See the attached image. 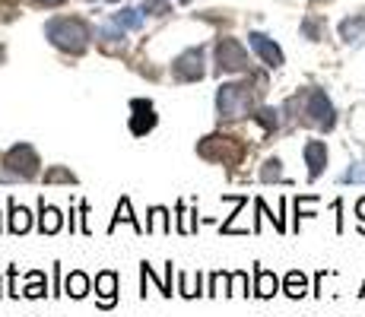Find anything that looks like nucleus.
Listing matches in <instances>:
<instances>
[{
  "label": "nucleus",
  "mask_w": 365,
  "mask_h": 317,
  "mask_svg": "<svg viewBox=\"0 0 365 317\" xmlns=\"http://www.w3.org/2000/svg\"><path fill=\"white\" fill-rule=\"evenodd\" d=\"M45 35L58 51L67 54H83L89 48V38H93V29H89L83 19L76 16H58L45 23Z\"/></svg>",
  "instance_id": "1"
},
{
  "label": "nucleus",
  "mask_w": 365,
  "mask_h": 317,
  "mask_svg": "<svg viewBox=\"0 0 365 317\" xmlns=\"http://www.w3.org/2000/svg\"><path fill=\"white\" fill-rule=\"evenodd\" d=\"M255 111V89L248 83H222L216 89V115L226 121H238V118Z\"/></svg>",
  "instance_id": "2"
},
{
  "label": "nucleus",
  "mask_w": 365,
  "mask_h": 317,
  "mask_svg": "<svg viewBox=\"0 0 365 317\" xmlns=\"http://www.w3.org/2000/svg\"><path fill=\"white\" fill-rule=\"evenodd\" d=\"M302 121L308 127H318V130H334L336 111H334V102L327 98L324 89H308V93L302 95Z\"/></svg>",
  "instance_id": "3"
},
{
  "label": "nucleus",
  "mask_w": 365,
  "mask_h": 317,
  "mask_svg": "<svg viewBox=\"0 0 365 317\" xmlns=\"http://www.w3.org/2000/svg\"><path fill=\"white\" fill-rule=\"evenodd\" d=\"M248 152V146L235 137H226V133H213V137L200 140L197 156L207 162H226V165H238L242 156Z\"/></svg>",
  "instance_id": "4"
},
{
  "label": "nucleus",
  "mask_w": 365,
  "mask_h": 317,
  "mask_svg": "<svg viewBox=\"0 0 365 317\" xmlns=\"http://www.w3.org/2000/svg\"><path fill=\"white\" fill-rule=\"evenodd\" d=\"M4 165H6V172H10L13 178L32 181L35 175H38V165H41V162H38V152H35L29 143H16V146H10V150H6Z\"/></svg>",
  "instance_id": "5"
},
{
  "label": "nucleus",
  "mask_w": 365,
  "mask_h": 317,
  "mask_svg": "<svg viewBox=\"0 0 365 317\" xmlns=\"http://www.w3.org/2000/svg\"><path fill=\"white\" fill-rule=\"evenodd\" d=\"M172 76L178 83H197L207 76V51L203 48H187L185 54L172 61Z\"/></svg>",
  "instance_id": "6"
},
{
  "label": "nucleus",
  "mask_w": 365,
  "mask_h": 317,
  "mask_svg": "<svg viewBox=\"0 0 365 317\" xmlns=\"http://www.w3.org/2000/svg\"><path fill=\"white\" fill-rule=\"evenodd\" d=\"M216 70L220 73H245L248 70V54L235 38L216 41Z\"/></svg>",
  "instance_id": "7"
},
{
  "label": "nucleus",
  "mask_w": 365,
  "mask_h": 317,
  "mask_svg": "<svg viewBox=\"0 0 365 317\" xmlns=\"http://www.w3.org/2000/svg\"><path fill=\"white\" fill-rule=\"evenodd\" d=\"M130 133L133 137H146V133L156 127V108H153V102H146V98H133L130 102Z\"/></svg>",
  "instance_id": "8"
},
{
  "label": "nucleus",
  "mask_w": 365,
  "mask_h": 317,
  "mask_svg": "<svg viewBox=\"0 0 365 317\" xmlns=\"http://www.w3.org/2000/svg\"><path fill=\"white\" fill-rule=\"evenodd\" d=\"M248 45L255 48V54H257V58H261V61L267 63V67H273V70H277V67H283V51H279V45H277V41H273V38H267L264 32H251V35H248Z\"/></svg>",
  "instance_id": "9"
},
{
  "label": "nucleus",
  "mask_w": 365,
  "mask_h": 317,
  "mask_svg": "<svg viewBox=\"0 0 365 317\" xmlns=\"http://www.w3.org/2000/svg\"><path fill=\"white\" fill-rule=\"evenodd\" d=\"M305 165H308V178L312 181H318L321 178V172L327 168V146H324V140H308L305 143Z\"/></svg>",
  "instance_id": "10"
},
{
  "label": "nucleus",
  "mask_w": 365,
  "mask_h": 317,
  "mask_svg": "<svg viewBox=\"0 0 365 317\" xmlns=\"http://www.w3.org/2000/svg\"><path fill=\"white\" fill-rule=\"evenodd\" d=\"M61 229H64V213H61L58 207H51V203H45V197H41V203H38V232L41 235H58Z\"/></svg>",
  "instance_id": "11"
},
{
  "label": "nucleus",
  "mask_w": 365,
  "mask_h": 317,
  "mask_svg": "<svg viewBox=\"0 0 365 317\" xmlns=\"http://www.w3.org/2000/svg\"><path fill=\"white\" fill-rule=\"evenodd\" d=\"M96 292H99V308H115L118 301V273L102 270L96 276Z\"/></svg>",
  "instance_id": "12"
},
{
  "label": "nucleus",
  "mask_w": 365,
  "mask_h": 317,
  "mask_svg": "<svg viewBox=\"0 0 365 317\" xmlns=\"http://www.w3.org/2000/svg\"><path fill=\"white\" fill-rule=\"evenodd\" d=\"M340 38L346 45H365V16H349L340 23Z\"/></svg>",
  "instance_id": "13"
},
{
  "label": "nucleus",
  "mask_w": 365,
  "mask_h": 317,
  "mask_svg": "<svg viewBox=\"0 0 365 317\" xmlns=\"http://www.w3.org/2000/svg\"><path fill=\"white\" fill-rule=\"evenodd\" d=\"M277 292H279V279L273 276L270 270L257 266V270H255V295H257V298H273Z\"/></svg>",
  "instance_id": "14"
},
{
  "label": "nucleus",
  "mask_w": 365,
  "mask_h": 317,
  "mask_svg": "<svg viewBox=\"0 0 365 317\" xmlns=\"http://www.w3.org/2000/svg\"><path fill=\"white\" fill-rule=\"evenodd\" d=\"M6 207H10V232H13V235H26V232L32 229V213L26 207H19L13 197H10V203H6Z\"/></svg>",
  "instance_id": "15"
},
{
  "label": "nucleus",
  "mask_w": 365,
  "mask_h": 317,
  "mask_svg": "<svg viewBox=\"0 0 365 317\" xmlns=\"http://www.w3.org/2000/svg\"><path fill=\"white\" fill-rule=\"evenodd\" d=\"M121 222H130L137 235H143V232H146V225H140V222H137V216H133V209H130V200H128V197H121V203H118V209H115V219H111L108 232H115Z\"/></svg>",
  "instance_id": "16"
},
{
  "label": "nucleus",
  "mask_w": 365,
  "mask_h": 317,
  "mask_svg": "<svg viewBox=\"0 0 365 317\" xmlns=\"http://www.w3.org/2000/svg\"><path fill=\"white\" fill-rule=\"evenodd\" d=\"M64 295L70 298H86L89 295V276L83 270H73L70 276L64 279Z\"/></svg>",
  "instance_id": "17"
},
{
  "label": "nucleus",
  "mask_w": 365,
  "mask_h": 317,
  "mask_svg": "<svg viewBox=\"0 0 365 317\" xmlns=\"http://www.w3.org/2000/svg\"><path fill=\"white\" fill-rule=\"evenodd\" d=\"M111 23L121 26V29L137 32V29H143V13H140V10H130V6H121L118 13H111Z\"/></svg>",
  "instance_id": "18"
},
{
  "label": "nucleus",
  "mask_w": 365,
  "mask_h": 317,
  "mask_svg": "<svg viewBox=\"0 0 365 317\" xmlns=\"http://www.w3.org/2000/svg\"><path fill=\"white\" fill-rule=\"evenodd\" d=\"M146 232H150V235H168V232H172V222H168V209L165 207H153L150 209Z\"/></svg>",
  "instance_id": "19"
},
{
  "label": "nucleus",
  "mask_w": 365,
  "mask_h": 317,
  "mask_svg": "<svg viewBox=\"0 0 365 317\" xmlns=\"http://www.w3.org/2000/svg\"><path fill=\"white\" fill-rule=\"evenodd\" d=\"M200 270L197 273H178V295H185V298H197V295H207L200 292Z\"/></svg>",
  "instance_id": "20"
},
{
  "label": "nucleus",
  "mask_w": 365,
  "mask_h": 317,
  "mask_svg": "<svg viewBox=\"0 0 365 317\" xmlns=\"http://www.w3.org/2000/svg\"><path fill=\"white\" fill-rule=\"evenodd\" d=\"M283 292L289 295V298H302V295L308 292V279H305V273H302V270L286 273V279H283Z\"/></svg>",
  "instance_id": "21"
},
{
  "label": "nucleus",
  "mask_w": 365,
  "mask_h": 317,
  "mask_svg": "<svg viewBox=\"0 0 365 317\" xmlns=\"http://www.w3.org/2000/svg\"><path fill=\"white\" fill-rule=\"evenodd\" d=\"M26 279H29V286L23 289L26 298H45V289H48V283H45V273H41V270H32Z\"/></svg>",
  "instance_id": "22"
},
{
  "label": "nucleus",
  "mask_w": 365,
  "mask_h": 317,
  "mask_svg": "<svg viewBox=\"0 0 365 317\" xmlns=\"http://www.w3.org/2000/svg\"><path fill=\"white\" fill-rule=\"evenodd\" d=\"M96 35H99V41H102L105 48H118V45L124 48V29H121V26H115V23H111V26H102V29L96 32Z\"/></svg>",
  "instance_id": "23"
},
{
  "label": "nucleus",
  "mask_w": 365,
  "mask_h": 317,
  "mask_svg": "<svg viewBox=\"0 0 365 317\" xmlns=\"http://www.w3.org/2000/svg\"><path fill=\"white\" fill-rule=\"evenodd\" d=\"M45 185H76V175L64 165H51L45 172Z\"/></svg>",
  "instance_id": "24"
},
{
  "label": "nucleus",
  "mask_w": 365,
  "mask_h": 317,
  "mask_svg": "<svg viewBox=\"0 0 365 317\" xmlns=\"http://www.w3.org/2000/svg\"><path fill=\"white\" fill-rule=\"evenodd\" d=\"M261 181L264 185H273V181H283V162H279L277 156L267 159L261 165Z\"/></svg>",
  "instance_id": "25"
},
{
  "label": "nucleus",
  "mask_w": 365,
  "mask_h": 317,
  "mask_svg": "<svg viewBox=\"0 0 365 317\" xmlns=\"http://www.w3.org/2000/svg\"><path fill=\"white\" fill-rule=\"evenodd\" d=\"M194 216L197 213H191L185 203H178V232L181 235H194V232H197V219H194Z\"/></svg>",
  "instance_id": "26"
},
{
  "label": "nucleus",
  "mask_w": 365,
  "mask_h": 317,
  "mask_svg": "<svg viewBox=\"0 0 365 317\" xmlns=\"http://www.w3.org/2000/svg\"><path fill=\"white\" fill-rule=\"evenodd\" d=\"M229 279H232V273H213L207 295H229Z\"/></svg>",
  "instance_id": "27"
},
{
  "label": "nucleus",
  "mask_w": 365,
  "mask_h": 317,
  "mask_svg": "<svg viewBox=\"0 0 365 317\" xmlns=\"http://www.w3.org/2000/svg\"><path fill=\"white\" fill-rule=\"evenodd\" d=\"M140 13H146V16H168L172 6H168L165 0H143V4H140Z\"/></svg>",
  "instance_id": "28"
},
{
  "label": "nucleus",
  "mask_w": 365,
  "mask_h": 317,
  "mask_svg": "<svg viewBox=\"0 0 365 317\" xmlns=\"http://www.w3.org/2000/svg\"><path fill=\"white\" fill-rule=\"evenodd\" d=\"M302 35L312 41H321V35H324V23H321L318 16H308L305 23H302Z\"/></svg>",
  "instance_id": "29"
},
{
  "label": "nucleus",
  "mask_w": 365,
  "mask_h": 317,
  "mask_svg": "<svg viewBox=\"0 0 365 317\" xmlns=\"http://www.w3.org/2000/svg\"><path fill=\"white\" fill-rule=\"evenodd\" d=\"M314 207H318V197H299L296 200V229H299V219L314 216Z\"/></svg>",
  "instance_id": "30"
},
{
  "label": "nucleus",
  "mask_w": 365,
  "mask_h": 317,
  "mask_svg": "<svg viewBox=\"0 0 365 317\" xmlns=\"http://www.w3.org/2000/svg\"><path fill=\"white\" fill-rule=\"evenodd\" d=\"M343 185H365V162H353L343 172Z\"/></svg>",
  "instance_id": "31"
},
{
  "label": "nucleus",
  "mask_w": 365,
  "mask_h": 317,
  "mask_svg": "<svg viewBox=\"0 0 365 317\" xmlns=\"http://www.w3.org/2000/svg\"><path fill=\"white\" fill-rule=\"evenodd\" d=\"M255 121L261 127H267V130H277V127H279V111L277 108H261L255 115Z\"/></svg>",
  "instance_id": "32"
},
{
  "label": "nucleus",
  "mask_w": 365,
  "mask_h": 317,
  "mask_svg": "<svg viewBox=\"0 0 365 317\" xmlns=\"http://www.w3.org/2000/svg\"><path fill=\"white\" fill-rule=\"evenodd\" d=\"M229 295H248V273L245 270L232 273V279H229Z\"/></svg>",
  "instance_id": "33"
},
{
  "label": "nucleus",
  "mask_w": 365,
  "mask_h": 317,
  "mask_svg": "<svg viewBox=\"0 0 365 317\" xmlns=\"http://www.w3.org/2000/svg\"><path fill=\"white\" fill-rule=\"evenodd\" d=\"M16 13H19V10L10 4V0H0V19H4V23H6V19H13Z\"/></svg>",
  "instance_id": "34"
},
{
  "label": "nucleus",
  "mask_w": 365,
  "mask_h": 317,
  "mask_svg": "<svg viewBox=\"0 0 365 317\" xmlns=\"http://www.w3.org/2000/svg\"><path fill=\"white\" fill-rule=\"evenodd\" d=\"M356 216H359V232L365 235V197H362L359 203H356Z\"/></svg>",
  "instance_id": "35"
},
{
  "label": "nucleus",
  "mask_w": 365,
  "mask_h": 317,
  "mask_svg": "<svg viewBox=\"0 0 365 317\" xmlns=\"http://www.w3.org/2000/svg\"><path fill=\"white\" fill-rule=\"evenodd\" d=\"M165 298H172V260L165 264Z\"/></svg>",
  "instance_id": "36"
},
{
  "label": "nucleus",
  "mask_w": 365,
  "mask_h": 317,
  "mask_svg": "<svg viewBox=\"0 0 365 317\" xmlns=\"http://www.w3.org/2000/svg\"><path fill=\"white\" fill-rule=\"evenodd\" d=\"M38 6H61V4H67V0H35Z\"/></svg>",
  "instance_id": "37"
},
{
  "label": "nucleus",
  "mask_w": 365,
  "mask_h": 317,
  "mask_svg": "<svg viewBox=\"0 0 365 317\" xmlns=\"http://www.w3.org/2000/svg\"><path fill=\"white\" fill-rule=\"evenodd\" d=\"M178 4H191V0H178Z\"/></svg>",
  "instance_id": "38"
},
{
  "label": "nucleus",
  "mask_w": 365,
  "mask_h": 317,
  "mask_svg": "<svg viewBox=\"0 0 365 317\" xmlns=\"http://www.w3.org/2000/svg\"><path fill=\"white\" fill-rule=\"evenodd\" d=\"M359 295H365V286H362V292H359Z\"/></svg>",
  "instance_id": "39"
},
{
  "label": "nucleus",
  "mask_w": 365,
  "mask_h": 317,
  "mask_svg": "<svg viewBox=\"0 0 365 317\" xmlns=\"http://www.w3.org/2000/svg\"><path fill=\"white\" fill-rule=\"evenodd\" d=\"M0 295H4V289H0Z\"/></svg>",
  "instance_id": "40"
}]
</instances>
